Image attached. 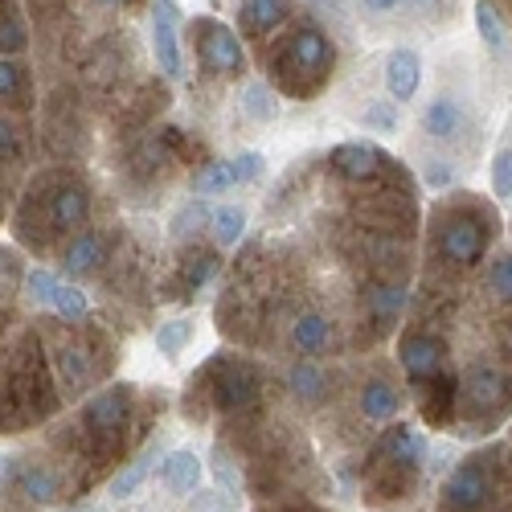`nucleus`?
<instances>
[{"mask_svg": "<svg viewBox=\"0 0 512 512\" xmlns=\"http://www.w3.org/2000/svg\"><path fill=\"white\" fill-rule=\"evenodd\" d=\"M283 41L279 46H271L267 54V66H271V78L279 82V87L295 99H308L316 95L324 82L332 78V62H336V50L332 41L320 25L312 21H287L283 25Z\"/></svg>", "mask_w": 512, "mask_h": 512, "instance_id": "nucleus-1", "label": "nucleus"}, {"mask_svg": "<svg viewBox=\"0 0 512 512\" xmlns=\"http://www.w3.org/2000/svg\"><path fill=\"white\" fill-rule=\"evenodd\" d=\"M496 234V213H488L484 205L476 201H455L447 209H439L435 218V250L447 267H476L484 254H488V242Z\"/></svg>", "mask_w": 512, "mask_h": 512, "instance_id": "nucleus-2", "label": "nucleus"}, {"mask_svg": "<svg viewBox=\"0 0 512 512\" xmlns=\"http://www.w3.org/2000/svg\"><path fill=\"white\" fill-rule=\"evenodd\" d=\"M132 410H136L132 386H107L82 406V431H87L95 455H111L123 447V435L132 426Z\"/></svg>", "mask_w": 512, "mask_h": 512, "instance_id": "nucleus-3", "label": "nucleus"}, {"mask_svg": "<svg viewBox=\"0 0 512 512\" xmlns=\"http://www.w3.org/2000/svg\"><path fill=\"white\" fill-rule=\"evenodd\" d=\"M508 402H512V381L504 377V369L472 365L463 373V381H455V414L463 418H492Z\"/></svg>", "mask_w": 512, "mask_h": 512, "instance_id": "nucleus-4", "label": "nucleus"}, {"mask_svg": "<svg viewBox=\"0 0 512 512\" xmlns=\"http://www.w3.org/2000/svg\"><path fill=\"white\" fill-rule=\"evenodd\" d=\"M209 394L218 410H246L263 394V373L238 357H213L209 365Z\"/></svg>", "mask_w": 512, "mask_h": 512, "instance_id": "nucleus-5", "label": "nucleus"}, {"mask_svg": "<svg viewBox=\"0 0 512 512\" xmlns=\"http://www.w3.org/2000/svg\"><path fill=\"white\" fill-rule=\"evenodd\" d=\"M193 46H197V58H201L213 74L234 78V74L246 70L242 41H238V33H230V25H222V21H213V17L193 21Z\"/></svg>", "mask_w": 512, "mask_h": 512, "instance_id": "nucleus-6", "label": "nucleus"}, {"mask_svg": "<svg viewBox=\"0 0 512 512\" xmlns=\"http://www.w3.org/2000/svg\"><path fill=\"white\" fill-rule=\"evenodd\" d=\"M41 205H46V230L50 234H70L78 226H87V218H91V193L74 177H62L46 197H41Z\"/></svg>", "mask_w": 512, "mask_h": 512, "instance_id": "nucleus-7", "label": "nucleus"}, {"mask_svg": "<svg viewBox=\"0 0 512 512\" xmlns=\"http://www.w3.org/2000/svg\"><path fill=\"white\" fill-rule=\"evenodd\" d=\"M398 357H402V369H406V377L414 381V386H426L435 373L447 369V345H443L439 332H410V336H402Z\"/></svg>", "mask_w": 512, "mask_h": 512, "instance_id": "nucleus-8", "label": "nucleus"}, {"mask_svg": "<svg viewBox=\"0 0 512 512\" xmlns=\"http://www.w3.org/2000/svg\"><path fill=\"white\" fill-rule=\"evenodd\" d=\"M177 25H181V13H177L173 0H152V54H156V66L164 70V78L185 74Z\"/></svg>", "mask_w": 512, "mask_h": 512, "instance_id": "nucleus-9", "label": "nucleus"}, {"mask_svg": "<svg viewBox=\"0 0 512 512\" xmlns=\"http://www.w3.org/2000/svg\"><path fill=\"white\" fill-rule=\"evenodd\" d=\"M492 496V480H488V467L480 459L472 463H459L451 480H447V508L451 512H480Z\"/></svg>", "mask_w": 512, "mask_h": 512, "instance_id": "nucleus-10", "label": "nucleus"}, {"mask_svg": "<svg viewBox=\"0 0 512 512\" xmlns=\"http://www.w3.org/2000/svg\"><path fill=\"white\" fill-rule=\"evenodd\" d=\"M386 168H390V160L381 156L373 144H361V140L340 144V148L332 152V173L345 177V181H357V185L377 181L381 173H386Z\"/></svg>", "mask_w": 512, "mask_h": 512, "instance_id": "nucleus-11", "label": "nucleus"}, {"mask_svg": "<svg viewBox=\"0 0 512 512\" xmlns=\"http://www.w3.org/2000/svg\"><path fill=\"white\" fill-rule=\"evenodd\" d=\"M402 308H406L402 279H377V283L365 287V312H369V324H373L377 336H386L402 320Z\"/></svg>", "mask_w": 512, "mask_h": 512, "instance_id": "nucleus-12", "label": "nucleus"}, {"mask_svg": "<svg viewBox=\"0 0 512 512\" xmlns=\"http://www.w3.org/2000/svg\"><path fill=\"white\" fill-rule=\"evenodd\" d=\"M291 21V0H242V13H238V29L246 37H267L275 29H283Z\"/></svg>", "mask_w": 512, "mask_h": 512, "instance_id": "nucleus-13", "label": "nucleus"}, {"mask_svg": "<svg viewBox=\"0 0 512 512\" xmlns=\"http://www.w3.org/2000/svg\"><path fill=\"white\" fill-rule=\"evenodd\" d=\"M99 259H103V234H95V230L74 234L62 250V271L70 279H82V275H91L99 267Z\"/></svg>", "mask_w": 512, "mask_h": 512, "instance_id": "nucleus-14", "label": "nucleus"}, {"mask_svg": "<svg viewBox=\"0 0 512 512\" xmlns=\"http://www.w3.org/2000/svg\"><path fill=\"white\" fill-rule=\"evenodd\" d=\"M418 82H422V62H418V54H414V50H406V46H402V50H394V54H390V62H386V87H390L394 103L414 99Z\"/></svg>", "mask_w": 512, "mask_h": 512, "instance_id": "nucleus-15", "label": "nucleus"}, {"mask_svg": "<svg viewBox=\"0 0 512 512\" xmlns=\"http://www.w3.org/2000/svg\"><path fill=\"white\" fill-rule=\"evenodd\" d=\"M287 336H291V345L300 349V353L316 357V353H324L332 345V324L320 312H300V316L291 320V332Z\"/></svg>", "mask_w": 512, "mask_h": 512, "instance_id": "nucleus-16", "label": "nucleus"}, {"mask_svg": "<svg viewBox=\"0 0 512 512\" xmlns=\"http://www.w3.org/2000/svg\"><path fill=\"white\" fill-rule=\"evenodd\" d=\"M373 459H390V463H406V467H418L426 459V439L414 431V426H394V431L381 439L377 455Z\"/></svg>", "mask_w": 512, "mask_h": 512, "instance_id": "nucleus-17", "label": "nucleus"}, {"mask_svg": "<svg viewBox=\"0 0 512 512\" xmlns=\"http://www.w3.org/2000/svg\"><path fill=\"white\" fill-rule=\"evenodd\" d=\"M455 381L459 377H451L447 369L443 373H435L426 386H418L422 390V414H426V422H447V418H455Z\"/></svg>", "mask_w": 512, "mask_h": 512, "instance_id": "nucleus-18", "label": "nucleus"}, {"mask_svg": "<svg viewBox=\"0 0 512 512\" xmlns=\"http://www.w3.org/2000/svg\"><path fill=\"white\" fill-rule=\"evenodd\" d=\"M160 484L173 492H193L201 484V459L193 451H173L160 459Z\"/></svg>", "mask_w": 512, "mask_h": 512, "instance_id": "nucleus-19", "label": "nucleus"}, {"mask_svg": "<svg viewBox=\"0 0 512 512\" xmlns=\"http://www.w3.org/2000/svg\"><path fill=\"white\" fill-rule=\"evenodd\" d=\"M21 492L33 500V504H54L62 496V476L46 463H25L21 467Z\"/></svg>", "mask_w": 512, "mask_h": 512, "instance_id": "nucleus-20", "label": "nucleus"}, {"mask_svg": "<svg viewBox=\"0 0 512 512\" xmlns=\"http://www.w3.org/2000/svg\"><path fill=\"white\" fill-rule=\"evenodd\" d=\"M398 406H402V398H398V390L390 386V381L373 377V381H365V386H361V414L365 418L386 422V418L398 414Z\"/></svg>", "mask_w": 512, "mask_h": 512, "instance_id": "nucleus-21", "label": "nucleus"}, {"mask_svg": "<svg viewBox=\"0 0 512 512\" xmlns=\"http://www.w3.org/2000/svg\"><path fill=\"white\" fill-rule=\"evenodd\" d=\"M58 373H62V386L66 390H82L91 381V373H95V361H91L87 349L70 340V345L58 349Z\"/></svg>", "mask_w": 512, "mask_h": 512, "instance_id": "nucleus-22", "label": "nucleus"}, {"mask_svg": "<svg viewBox=\"0 0 512 512\" xmlns=\"http://www.w3.org/2000/svg\"><path fill=\"white\" fill-rule=\"evenodd\" d=\"M422 127H426V136L451 140L459 132V103L455 99H435L431 107L422 111Z\"/></svg>", "mask_w": 512, "mask_h": 512, "instance_id": "nucleus-23", "label": "nucleus"}, {"mask_svg": "<svg viewBox=\"0 0 512 512\" xmlns=\"http://www.w3.org/2000/svg\"><path fill=\"white\" fill-rule=\"evenodd\" d=\"M209 222H213V242H218V246H234L246 234V209L242 205H222V209H213Z\"/></svg>", "mask_w": 512, "mask_h": 512, "instance_id": "nucleus-24", "label": "nucleus"}, {"mask_svg": "<svg viewBox=\"0 0 512 512\" xmlns=\"http://www.w3.org/2000/svg\"><path fill=\"white\" fill-rule=\"evenodd\" d=\"M287 386H291V394L300 398V402H316L324 394V373L312 361H295L287 369Z\"/></svg>", "mask_w": 512, "mask_h": 512, "instance_id": "nucleus-25", "label": "nucleus"}, {"mask_svg": "<svg viewBox=\"0 0 512 512\" xmlns=\"http://www.w3.org/2000/svg\"><path fill=\"white\" fill-rule=\"evenodd\" d=\"M238 181H234V164L230 160H213V164H205L201 173L193 177V189H197V197H218V193H226V189H234Z\"/></svg>", "mask_w": 512, "mask_h": 512, "instance_id": "nucleus-26", "label": "nucleus"}, {"mask_svg": "<svg viewBox=\"0 0 512 512\" xmlns=\"http://www.w3.org/2000/svg\"><path fill=\"white\" fill-rule=\"evenodd\" d=\"M242 111L254 119V123H267L279 115V103L271 95V87H263V82H250V87L242 91Z\"/></svg>", "mask_w": 512, "mask_h": 512, "instance_id": "nucleus-27", "label": "nucleus"}, {"mask_svg": "<svg viewBox=\"0 0 512 512\" xmlns=\"http://www.w3.org/2000/svg\"><path fill=\"white\" fill-rule=\"evenodd\" d=\"M213 271H218V254H209V250L189 254L185 267H181V287L193 295V291H201V287L209 283V275H213Z\"/></svg>", "mask_w": 512, "mask_h": 512, "instance_id": "nucleus-28", "label": "nucleus"}, {"mask_svg": "<svg viewBox=\"0 0 512 512\" xmlns=\"http://www.w3.org/2000/svg\"><path fill=\"white\" fill-rule=\"evenodd\" d=\"M50 308H54L62 320H87V312H91L87 295H82L78 287H66V283H58V287H54V295H50Z\"/></svg>", "mask_w": 512, "mask_h": 512, "instance_id": "nucleus-29", "label": "nucleus"}, {"mask_svg": "<svg viewBox=\"0 0 512 512\" xmlns=\"http://www.w3.org/2000/svg\"><path fill=\"white\" fill-rule=\"evenodd\" d=\"M148 472H152V459H136L127 472H119L115 480H111V500H127L132 492H140V484L148 480Z\"/></svg>", "mask_w": 512, "mask_h": 512, "instance_id": "nucleus-30", "label": "nucleus"}, {"mask_svg": "<svg viewBox=\"0 0 512 512\" xmlns=\"http://www.w3.org/2000/svg\"><path fill=\"white\" fill-rule=\"evenodd\" d=\"M189 336H193L189 320H168V324L156 332V349H160L164 357H177V353L189 345Z\"/></svg>", "mask_w": 512, "mask_h": 512, "instance_id": "nucleus-31", "label": "nucleus"}, {"mask_svg": "<svg viewBox=\"0 0 512 512\" xmlns=\"http://www.w3.org/2000/svg\"><path fill=\"white\" fill-rule=\"evenodd\" d=\"M488 291L500 304H512V254H500V259L488 267Z\"/></svg>", "mask_w": 512, "mask_h": 512, "instance_id": "nucleus-32", "label": "nucleus"}, {"mask_svg": "<svg viewBox=\"0 0 512 512\" xmlns=\"http://www.w3.org/2000/svg\"><path fill=\"white\" fill-rule=\"evenodd\" d=\"M21 283H25V295H29L33 304H46V308H50V295H54V287H58V275L33 267V271H25Z\"/></svg>", "mask_w": 512, "mask_h": 512, "instance_id": "nucleus-33", "label": "nucleus"}, {"mask_svg": "<svg viewBox=\"0 0 512 512\" xmlns=\"http://www.w3.org/2000/svg\"><path fill=\"white\" fill-rule=\"evenodd\" d=\"M205 218H213V213H209V205L197 197V201H189V205L177 213V218H173V234L185 238V234H193L197 226H205Z\"/></svg>", "mask_w": 512, "mask_h": 512, "instance_id": "nucleus-34", "label": "nucleus"}, {"mask_svg": "<svg viewBox=\"0 0 512 512\" xmlns=\"http://www.w3.org/2000/svg\"><path fill=\"white\" fill-rule=\"evenodd\" d=\"M492 193L496 197H512V148L492 156Z\"/></svg>", "mask_w": 512, "mask_h": 512, "instance_id": "nucleus-35", "label": "nucleus"}, {"mask_svg": "<svg viewBox=\"0 0 512 512\" xmlns=\"http://www.w3.org/2000/svg\"><path fill=\"white\" fill-rule=\"evenodd\" d=\"M476 21H480V33H484V41L496 50L500 41H504V29H500V17H496V9H492V0H476Z\"/></svg>", "mask_w": 512, "mask_h": 512, "instance_id": "nucleus-36", "label": "nucleus"}, {"mask_svg": "<svg viewBox=\"0 0 512 512\" xmlns=\"http://www.w3.org/2000/svg\"><path fill=\"white\" fill-rule=\"evenodd\" d=\"M365 127H377V132H394L398 127V107L394 103H373V107H365Z\"/></svg>", "mask_w": 512, "mask_h": 512, "instance_id": "nucleus-37", "label": "nucleus"}, {"mask_svg": "<svg viewBox=\"0 0 512 512\" xmlns=\"http://www.w3.org/2000/svg\"><path fill=\"white\" fill-rule=\"evenodd\" d=\"M230 164H234V181H238V185H250V181L263 177V164H267V160H263L259 152H242V156L230 160Z\"/></svg>", "mask_w": 512, "mask_h": 512, "instance_id": "nucleus-38", "label": "nucleus"}, {"mask_svg": "<svg viewBox=\"0 0 512 512\" xmlns=\"http://www.w3.org/2000/svg\"><path fill=\"white\" fill-rule=\"evenodd\" d=\"M21 87H25V74H21V66L0 58V99H13V95H21Z\"/></svg>", "mask_w": 512, "mask_h": 512, "instance_id": "nucleus-39", "label": "nucleus"}, {"mask_svg": "<svg viewBox=\"0 0 512 512\" xmlns=\"http://www.w3.org/2000/svg\"><path fill=\"white\" fill-rule=\"evenodd\" d=\"M0 160H21V136L5 119H0Z\"/></svg>", "mask_w": 512, "mask_h": 512, "instance_id": "nucleus-40", "label": "nucleus"}, {"mask_svg": "<svg viewBox=\"0 0 512 512\" xmlns=\"http://www.w3.org/2000/svg\"><path fill=\"white\" fill-rule=\"evenodd\" d=\"M451 181V168L443 164V160H431V164H426V185H431V189H443Z\"/></svg>", "mask_w": 512, "mask_h": 512, "instance_id": "nucleus-41", "label": "nucleus"}, {"mask_svg": "<svg viewBox=\"0 0 512 512\" xmlns=\"http://www.w3.org/2000/svg\"><path fill=\"white\" fill-rule=\"evenodd\" d=\"M25 46V37H21V25L9 21L5 29H0V50H21Z\"/></svg>", "mask_w": 512, "mask_h": 512, "instance_id": "nucleus-42", "label": "nucleus"}, {"mask_svg": "<svg viewBox=\"0 0 512 512\" xmlns=\"http://www.w3.org/2000/svg\"><path fill=\"white\" fill-rule=\"evenodd\" d=\"M213 472H218V484H222V488H230V492L238 488V472H234L230 459H218V463H213Z\"/></svg>", "mask_w": 512, "mask_h": 512, "instance_id": "nucleus-43", "label": "nucleus"}, {"mask_svg": "<svg viewBox=\"0 0 512 512\" xmlns=\"http://www.w3.org/2000/svg\"><path fill=\"white\" fill-rule=\"evenodd\" d=\"M402 5V0H361V9L365 13H373V17H381V13H394Z\"/></svg>", "mask_w": 512, "mask_h": 512, "instance_id": "nucleus-44", "label": "nucleus"}, {"mask_svg": "<svg viewBox=\"0 0 512 512\" xmlns=\"http://www.w3.org/2000/svg\"><path fill=\"white\" fill-rule=\"evenodd\" d=\"M504 349H508V357H512V324L504 328Z\"/></svg>", "mask_w": 512, "mask_h": 512, "instance_id": "nucleus-45", "label": "nucleus"}, {"mask_svg": "<svg viewBox=\"0 0 512 512\" xmlns=\"http://www.w3.org/2000/svg\"><path fill=\"white\" fill-rule=\"evenodd\" d=\"M103 5H136V0H103Z\"/></svg>", "mask_w": 512, "mask_h": 512, "instance_id": "nucleus-46", "label": "nucleus"}, {"mask_svg": "<svg viewBox=\"0 0 512 512\" xmlns=\"http://www.w3.org/2000/svg\"><path fill=\"white\" fill-rule=\"evenodd\" d=\"M504 5H512V0H504Z\"/></svg>", "mask_w": 512, "mask_h": 512, "instance_id": "nucleus-47", "label": "nucleus"}]
</instances>
